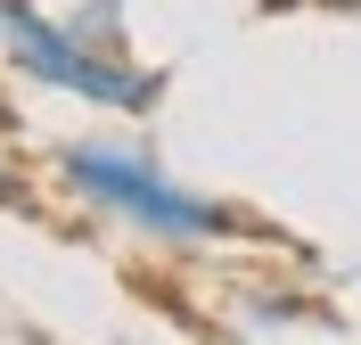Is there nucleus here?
Instances as JSON below:
<instances>
[{
	"instance_id": "obj_1",
	"label": "nucleus",
	"mask_w": 361,
	"mask_h": 345,
	"mask_svg": "<svg viewBox=\"0 0 361 345\" xmlns=\"http://www.w3.org/2000/svg\"><path fill=\"white\" fill-rule=\"evenodd\" d=\"M58 173H66L74 198H90L99 214H115V222H132L140 238H157V247H214V238H238V214L214 206V198H197V189L164 181L148 157H132V148H99V140H74V148H58Z\"/></svg>"
},
{
	"instance_id": "obj_2",
	"label": "nucleus",
	"mask_w": 361,
	"mask_h": 345,
	"mask_svg": "<svg viewBox=\"0 0 361 345\" xmlns=\"http://www.w3.org/2000/svg\"><path fill=\"white\" fill-rule=\"evenodd\" d=\"M0 49L17 58V74L49 83V91H74L90 107H123V115H148L157 107V74H140L132 58H115V49L82 42L66 17H42L33 0H0Z\"/></svg>"
},
{
	"instance_id": "obj_3",
	"label": "nucleus",
	"mask_w": 361,
	"mask_h": 345,
	"mask_svg": "<svg viewBox=\"0 0 361 345\" xmlns=\"http://www.w3.org/2000/svg\"><path fill=\"white\" fill-rule=\"evenodd\" d=\"M74 33H82V42H99V49H115V58H123V0H90V8H74Z\"/></svg>"
},
{
	"instance_id": "obj_4",
	"label": "nucleus",
	"mask_w": 361,
	"mask_h": 345,
	"mask_svg": "<svg viewBox=\"0 0 361 345\" xmlns=\"http://www.w3.org/2000/svg\"><path fill=\"white\" fill-rule=\"evenodd\" d=\"M0 206H25V173H17L8 157H0Z\"/></svg>"
},
{
	"instance_id": "obj_5",
	"label": "nucleus",
	"mask_w": 361,
	"mask_h": 345,
	"mask_svg": "<svg viewBox=\"0 0 361 345\" xmlns=\"http://www.w3.org/2000/svg\"><path fill=\"white\" fill-rule=\"evenodd\" d=\"M329 8H361V0H329Z\"/></svg>"
}]
</instances>
